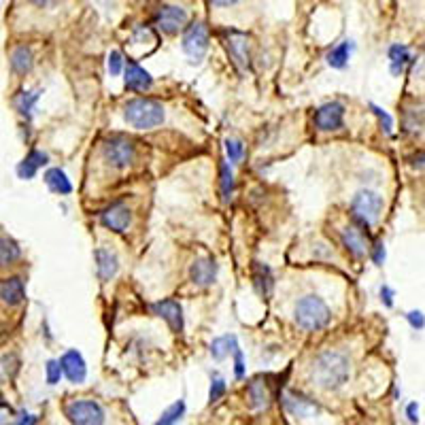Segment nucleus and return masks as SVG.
Masks as SVG:
<instances>
[{"instance_id":"14","label":"nucleus","mask_w":425,"mask_h":425,"mask_svg":"<svg viewBox=\"0 0 425 425\" xmlns=\"http://www.w3.org/2000/svg\"><path fill=\"white\" fill-rule=\"evenodd\" d=\"M272 374H260L247 383V397L251 408H266L272 400Z\"/></svg>"},{"instance_id":"8","label":"nucleus","mask_w":425,"mask_h":425,"mask_svg":"<svg viewBox=\"0 0 425 425\" xmlns=\"http://www.w3.org/2000/svg\"><path fill=\"white\" fill-rule=\"evenodd\" d=\"M281 404L291 417H298V419H309L321 413V406L311 395H304L302 391H296V389H289L281 395Z\"/></svg>"},{"instance_id":"2","label":"nucleus","mask_w":425,"mask_h":425,"mask_svg":"<svg viewBox=\"0 0 425 425\" xmlns=\"http://www.w3.org/2000/svg\"><path fill=\"white\" fill-rule=\"evenodd\" d=\"M296 323L307 332H319L323 328L330 326L332 321V311L326 304V300L319 296H304L298 300V304L293 309Z\"/></svg>"},{"instance_id":"35","label":"nucleus","mask_w":425,"mask_h":425,"mask_svg":"<svg viewBox=\"0 0 425 425\" xmlns=\"http://www.w3.org/2000/svg\"><path fill=\"white\" fill-rule=\"evenodd\" d=\"M368 109L377 115V119L381 121V128H383V132L387 134V136H391L393 134V119H391V115L385 111V109H381L379 105H374V103H370L368 105Z\"/></svg>"},{"instance_id":"12","label":"nucleus","mask_w":425,"mask_h":425,"mask_svg":"<svg viewBox=\"0 0 425 425\" xmlns=\"http://www.w3.org/2000/svg\"><path fill=\"white\" fill-rule=\"evenodd\" d=\"M152 313L168 323V328L174 334H181L185 328V319H183V307L177 302L174 298H164L152 304Z\"/></svg>"},{"instance_id":"5","label":"nucleus","mask_w":425,"mask_h":425,"mask_svg":"<svg viewBox=\"0 0 425 425\" xmlns=\"http://www.w3.org/2000/svg\"><path fill=\"white\" fill-rule=\"evenodd\" d=\"M64 415L70 425H105L107 411L96 400H68L64 404Z\"/></svg>"},{"instance_id":"1","label":"nucleus","mask_w":425,"mask_h":425,"mask_svg":"<svg viewBox=\"0 0 425 425\" xmlns=\"http://www.w3.org/2000/svg\"><path fill=\"white\" fill-rule=\"evenodd\" d=\"M349 377H351V362L340 351L326 349L313 357L309 366V379L315 387L323 391H336L340 389Z\"/></svg>"},{"instance_id":"29","label":"nucleus","mask_w":425,"mask_h":425,"mask_svg":"<svg viewBox=\"0 0 425 425\" xmlns=\"http://www.w3.org/2000/svg\"><path fill=\"white\" fill-rule=\"evenodd\" d=\"M219 185H221V198L223 203H230L232 196H234V172H232V166L221 160L219 162Z\"/></svg>"},{"instance_id":"44","label":"nucleus","mask_w":425,"mask_h":425,"mask_svg":"<svg viewBox=\"0 0 425 425\" xmlns=\"http://www.w3.org/2000/svg\"><path fill=\"white\" fill-rule=\"evenodd\" d=\"M37 417L34 415H30V413H26V411H21L19 415H17V421H15V425H37Z\"/></svg>"},{"instance_id":"20","label":"nucleus","mask_w":425,"mask_h":425,"mask_svg":"<svg viewBox=\"0 0 425 425\" xmlns=\"http://www.w3.org/2000/svg\"><path fill=\"white\" fill-rule=\"evenodd\" d=\"M251 279H253V287L260 296L270 298L272 289H274V277H272V270L268 264L264 262H253L251 264Z\"/></svg>"},{"instance_id":"10","label":"nucleus","mask_w":425,"mask_h":425,"mask_svg":"<svg viewBox=\"0 0 425 425\" xmlns=\"http://www.w3.org/2000/svg\"><path fill=\"white\" fill-rule=\"evenodd\" d=\"M315 128L319 132H336L344 126V105L342 103H326L315 111Z\"/></svg>"},{"instance_id":"46","label":"nucleus","mask_w":425,"mask_h":425,"mask_svg":"<svg viewBox=\"0 0 425 425\" xmlns=\"http://www.w3.org/2000/svg\"><path fill=\"white\" fill-rule=\"evenodd\" d=\"M411 162H413V166H419V168L425 166V154H417Z\"/></svg>"},{"instance_id":"7","label":"nucleus","mask_w":425,"mask_h":425,"mask_svg":"<svg viewBox=\"0 0 425 425\" xmlns=\"http://www.w3.org/2000/svg\"><path fill=\"white\" fill-rule=\"evenodd\" d=\"M103 158L113 168H126L136 158V147L128 138L115 136L111 141H105V145H103Z\"/></svg>"},{"instance_id":"28","label":"nucleus","mask_w":425,"mask_h":425,"mask_svg":"<svg viewBox=\"0 0 425 425\" xmlns=\"http://www.w3.org/2000/svg\"><path fill=\"white\" fill-rule=\"evenodd\" d=\"M238 349V338L234 334H223V336H217L213 342H211V355L221 362L226 360L230 353H234Z\"/></svg>"},{"instance_id":"4","label":"nucleus","mask_w":425,"mask_h":425,"mask_svg":"<svg viewBox=\"0 0 425 425\" xmlns=\"http://www.w3.org/2000/svg\"><path fill=\"white\" fill-rule=\"evenodd\" d=\"M383 211V198L377 191L360 189L351 200V219L353 226L360 228L366 236H370L372 223L379 219Z\"/></svg>"},{"instance_id":"27","label":"nucleus","mask_w":425,"mask_h":425,"mask_svg":"<svg viewBox=\"0 0 425 425\" xmlns=\"http://www.w3.org/2000/svg\"><path fill=\"white\" fill-rule=\"evenodd\" d=\"M43 179L47 183V187L52 189L54 194H60V196L72 194V183H70V179L66 177V172L62 168H49Z\"/></svg>"},{"instance_id":"33","label":"nucleus","mask_w":425,"mask_h":425,"mask_svg":"<svg viewBox=\"0 0 425 425\" xmlns=\"http://www.w3.org/2000/svg\"><path fill=\"white\" fill-rule=\"evenodd\" d=\"M223 147H226V156H228L230 164H238V162L245 158V145H242V141H238V138H226Z\"/></svg>"},{"instance_id":"21","label":"nucleus","mask_w":425,"mask_h":425,"mask_svg":"<svg viewBox=\"0 0 425 425\" xmlns=\"http://www.w3.org/2000/svg\"><path fill=\"white\" fill-rule=\"evenodd\" d=\"M47 162H49V156H47L45 152H41V149H30V154L17 164L19 179H26V181H28V179H34L39 168H43Z\"/></svg>"},{"instance_id":"16","label":"nucleus","mask_w":425,"mask_h":425,"mask_svg":"<svg viewBox=\"0 0 425 425\" xmlns=\"http://www.w3.org/2000/svg\"><path fill=\"white\" fill-rule=\"evenodd\" d=\"M60 364H62V370H64V377L74 383V385H79L85 381L87 377V364L83 360V355L77 351V349H68V351L60 357Z\"/></svg>"},{"instance_id":"26","label":"nucleus","mask_w":425,"mask_h":425,"mask_svg":"<svg viewBox=\"0 0 425 425\" xmlns=\"http://www.w3.org/2000/svg\"><path fill=\"white\" fill-rule=\"evenodd\" d=\"M43 90H34V92H26V90H21L13 96V107L15 111L21 115V117H26V121L32 119V113H34V107L39 103V98H41Z\"/></svg>"},{"instance_id":"11","label":"nucleus","mask_w":425,"mask_h":425,"mask_svg":"<svg viewBox=\"0 0 425 425\" xmlns=\"http://www.w3.org/2000/svg\"><path fill=\"white\" fill-rule=\"evenodd\" d=\"M154 23L166 34H174L181 28H187V11L177 5H162L154 15Z\"/></svg>"},{"instance_id":"23","label":"nucleus","mask_w":425,"mask_h":425,"mask_svg":"<svg viewBox=\"0 0 425 425\" xmlns=\"http://www.w3.org/2000/svg\"><path fill=\"white\" fill-rule=\"evenodd\" d=\"M0 296H3V302L9 307H17L26 300V287L19 277H7L0 283Z\"/></svg>"},{"instance_id":"24","label":"nucleus","mask_w":425,"mask_h":425,"mask_svg":"<svg viewBox=\"0 0 425 425\" xmlns=\"http://www.w3.org/2000/svg\"><path fill=\"white\" fill-rule=\"evenodd\" d=\"M387 58H389V70H391L393 77H400V74L404 72V68L413 62L411 49L402 43H393L387 49Z\"/></svg>"},{"instance_id":"34","label":"nucleus","mask_w":425,"mask_h":425,"mask_svg":"<svg viewBox=\"0 0 425 425\" xmlns=\"http://www.w3.org/2000/svg\"><path fill=\"white\" fill-rule=\"evenodd\" d=\"M226 389H228L226 381H223L219 374H213V377H211V387H209V404L219 402V400L223 397V393H226Z\"/></svg>"},{"instance_id":"6","label":"nucleus","mask_w":425,"mask_h":425,"mask_svg":"<svg viewBox=\"0 0 425 425\" xmlns=\"http://www.w3.org/2000/svg\"><path fill=\"white\" fill-rule=\"evenodd\" d=\"M181 47L191 62H200L209 52V28L205 21H191L183 32Z\"/></svg>"},{"instance_id":"13","label":"nucleus","mask_w":425,"mask_h":425,"mask_svg":"<svg viewBox=\"0 0 425 425\" xmlns=\"http://www.w3.org/2000/svg\"><path fill=\"white\" fill-rule=\"evenodd\" d=\"M98 219L100 223H103L105 228L121 234V232H126L128 226H130V221H132V211L121 203V200H117V203L109 205L107 209H103L98 213Z\"/></svg>"},{"instance_id":"3","label":"nucleus","mask_w":425,"mask_h":425,"mask_svg":"<svg viewBox=\"0 0 425 425\" xmlns=\"http://www.w3.org/2000/svg\"><path fill=\"white\" fill-rule=\"evenodd\" d=\"M166 113L160 100L154 98H132L123 105V119L136 130H152L164 121Z\"/></svg>"},{"instance_id":"43","label":"nucleus","mask_w":425,"mask_h":425,"mask_svg":"<svg viewBox=\"0 0 425 425\" xmlns=\"http://www.w3.org/2000/svg\"><path fill=\"white\" fill-rule=\"evenodd\" d=\"M393 296H395V291H393L389 285H383V287H381V302H383L387 309L393 307Z\"/></svg>"},{"instance_id":"41","label":"nucleus","mask_w":425,"mask_h":425,"mask_svg":"<svg viewBox=\"0 0 425 425\" xmlns=\"http://www.w3.org/2000/svg\"><path fill=\"white\" fill-rule=\"evenodd\" d=\"M234 377H236L238 381L245 379V355H242V351H240V346L234 351Z\"/></svg>"},{"instance_id":"39","label":"nucleus","mask_w":425,"mask_h":425,"mask_svg":"<svg viewBox=\"0 0 425 425\" xmlns=\"http://www.w3.org/2000/svg\"><path fill=\"white\" fill-rule=\"evenodd\" d=\"M385 258H387V251H385V245L381 240H377L370 249V260L377 264V266H383L385 264Z\"/></svg>"},{"instance_id":"9","label":"nucleus","mask_w":425,"mask_h":425,"mask_svg":"<svg viewBox=\"0 0 425 425\" xmlns=\"http://www.w3.org/2000/svg\"><path fill=\"white\" fill-rule=\"evenodd\" d=\"M223 43L234 60V64L242 70H251V54H249V37L240 30H223Z\"/></svg>"},{"instance_id":"30","label":"nucleus","mask_w":425,"mask_h":425,"mask_svg":"<svg viewBox=\"0 0 425 425\" xmlns=\"http://www.w3.org/2000/svg\"><path fill=\"white\" fill-rule=\"evenodd\" d=\"M351 49H353V43L351 41H342L340 45H336L332 52L328 54V64L332 68H344L349 64V58H351Z\"/></svg>"},{"instance_id":"18","label":"nucleus","mask_w":425,"mask_h":425,"mask_svg":"<svg viewBox=\"0 0 425 425\" xmlns=\"http://www.w3.org/2000/svg\"><path fill=\"white\" fill-rule=\"evenodd\" d=\"M94 260H96V272L100 281L109 283L111 279H115V274L119 272V260L115 253H111L109 249L98 247L94 251Z\"/></svg>"},{"instance_id":"22","label":"nucleus","mask_w":425,"mask_h":425,"mask_svg":"<svg viewBox=\"0 0 425 425\" xmlns=\"http://www.w3.org/2000/svg\"><path fill=\"white\" fill-rule=\"evenodd\" d=\"M340 240H342V247L353 258H364L366 256V236L360 228H355V226L342 228L340 230Z\"/></svg>"},{"instance_id":"15","label":"nucleus","mask_w":425,"mask_h":425,"mask_svg":"<svg viewBox=\"0 0 425 425\" xmlns=\"http://www.w3.org/2000/svg\"><path fill=\"white\" fill-rule=\"evenodd\" d=\"M217 260L213 256H205V258H198L191 266H189V279L194 285L198 287H209L215 283L217 279Z\"/></svg>"},{"instance_id":"25","label":"nucleus","mask_w":425,"mask_h":425,"mask_svg":"<svg viewBox=\"0 0 425 425\" xmlns=\"http://www.w3.org/2000/svg\"><path fill=\"white\" fill-rule=\"evenodd\" d=\"M9 64L11 70L15 74H28L34 66V56H32V49L28 45H19L15 47L11 56H9Z\"/></svg>"},{"instance_id":"40","label":"nucleus","mask_w":425,"mask_h":425,"mask_svg":"<svg viewBox=\"0 0 425 425\" xmlns=\"http://www.w3.org/2000/svg\"><path fill=\"white\" fill-rule=\"evenodd\" d=\"M406 321L413 330H423L425 328V315L421 311H408L406 313Z\"/></svg>"},{"instance_id":"32","label":"nucleus","mask_w":425,"mask_h":425,"mask_svg":"<svg viewBox=\"0 0 425 425\" xmlns=\"http://www.w3.org/2000/svg\"><path fill=\"white\" fill-rule=\"evenodd\" d=\"M183 415H185V402H183V400H177V402L170 404V406L162 413V417L158 419L156 425H177Z\"/></svg>"},{"instance_id":"37","label":"nucleus","mask_w":425,"mask_h":425,"mask_svg":"<svg viewBox=\"0 0 425 425\" xmlns=\"http://www.w3.org/2000/svg\"><path fill=\"white\" fill-rule=\"evenodd\" d=\"M19 370V360L15 353H9V355H3V377L5 379H13Z\"/></svg>"},{"instance_id":"17","label":"nucleus","mask_w":425,"mask_h":425,"mask_svg":"<svg viewBox=\"0 0 425 425\" xmlns=\"http://www.w3.org/2000/svg\"><path fill=\"white\" fill-rule=\"evenodd\" d=\"M154 85V77L149 74L138 62L128 60L126 70H123V87L130 92H147Z\"/></svg>"},{"instance_id":"45","label":"nucleus","mask_w":425,"mask_h":425,"mask_svg":"<svg viewBox=\"0 0 425 425\" xmlns=\"http://www.w3.org/2000/svg\"><path fill=\"white\" fill-rule=\"evenodd\" d=\"M406 419L415 425V423H419V404L417 402H411L408 406H406Z\"/></svg>"},{"instance_id":"38","label":"nucleus","mask_w":425,"mask_h":425,"mask_svg":"<svg viewBox=\"0 0 425 425\" xmlns=\"http://www.w3.org/2000/svg\"><path fill=\"white\" fill-rule=\"evenodd\" d=\"M121 70H126V60H123L121 52H111L109 54V72L113 74V77H117Z\"/></svg>"},{"instance_id":"36","label":"nucleus","mask_w":425,"mask_h":425,"mask_svg":"<svg viewBox=\"0 0 425 425\" xmlns=\"http://www.w3.org/2000/svg\"><path fill=\"white\" fill-rule=\"evenodd\" d=\"M62 377H64V370H62L60 360H49L47 366H45V379H47V383L49 385H58Z\"/></svg>"},{"instance_id":"19","label":"nucleus","mask_w":425,"mask_h":425,"mask_svg":"<svg viewBox=\"0 0 425 425\" xmlns=\"http://www.w3.org/2000/svg\"><path fill=\"white\" fill-rule=\"evenodd\" d=\"M160 45V37L158 32L152 28V26H136L132 30V37H130V49L134 47H143V56H149L154 54Z\"/></svg>"},{"instance_id":"31","label":"nucleus","mask_w":425,"mask_h":425,"mask_svg":"<svg viewBox=\"0 0 425 425\" xmlns=\"http://www.w3.org/2000/svg\"><path fill=\"white\" fill-rule=\"evenodd\" d=\"M19 258H21V247L13 238L3 236V240H0V262H3V266H11Z\"/></svg>"},{"instance_id":"42","label":"nucleus","mask_w":425,"mask_h":425,"mask_svg":"<svg viewBox=\"0 0 425 425\" xmlns=\"http://www.w3.org/2000/svg\"><path fill=\"white\" fill-rule=\"evenodd\" d=\"M413 74H415V79L419 81H425V54L421 58L415 60V66H413Z\"/></svg>"}]
</instances>
